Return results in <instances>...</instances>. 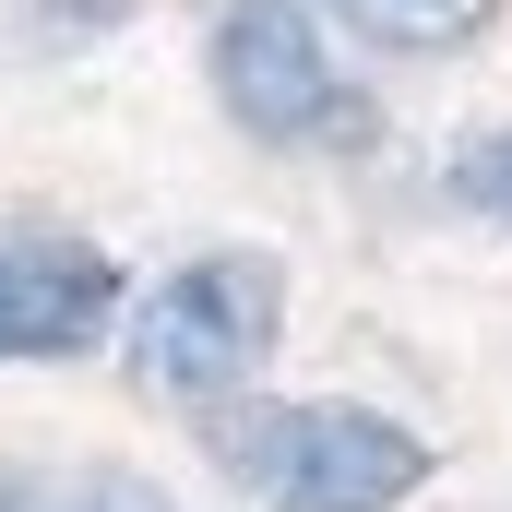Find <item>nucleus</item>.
<instances>
[{"label":"nucleus","instance_id":"obj_1","mask_svg":"<svg viewBox=\"0 0 512 512\" xmlns=\"http://www.w3.org/2000/svg\"><path fill=\"white\" fill-rule=\"evenodd\" d=\"M286 334V262L274 251H191L167 286H143L120 322V370L143 405H179V417H227L262 382Z\"/></svg>","mask_w":512,"mask_h":512},{"label":"nucleus","instance_id":"obj_3","mask_svg":"<svg viewBox=\"0 0 512 512\" xmlns=\"http://www.w3.org/2000/svg\"><path fill=\"white\" fill-rule=\"evenodd\" d=\"M203 84L215 108L274 143V155H310V143H358L370 96L346 84V60L322 48L310 0H215V36H203Z\"/></svg>","mask_w":512,"mask_h":512},{"label":"nucleus","instance_id":"obj_7","mask_svg":"<svg viewBox=\"0 0 512 512\" xmlns=\"http://www.w3.org/2000/svg\"><path fill=\"white\" fill-rule=\"evenodd\" d=\"M60 512H179V501H167L143 465H96V477H72V501H60Z\"/></svg>","mask_w":512,"mask_h":512},{"label":"nucleus","instance_id":"obj_5","mask_svg":"<svg viewBox=\"0 0 512 512\" xmlns=\"http://www.w3.org/2000/svg\"><path fill=\"white\" fill-rule=\"evenodd\" d=\"M370 48H405V60H453L501 24V0H334Z\"/></svg>","mask_w":512,"mask_h":512},{"label":"nucleus","instance_id":"obj_2","mask_svg":"<svg viewBox=\"0 0 512 512\" xmlns=\"http://www.w3.org/2000/svg\"><path fill=\"white\" fill-rule=\"evenodd\" d=\"M227 477L262 512H405L429 489V441L382 417V405H346V393H298V405H251L215 429Z\"/></svg>","mask_w":512,"mask_h":512},{"label":"nucleus","instance_id":"obj_4","mask_svg":"<svg viewBox=\"0 0 512 512\" xmlns=\"http://www.w3.org/2000/svg\"><path fill=\"white\" fill-rule=\"evenodd\" d=\"M120 262L84 227H0V370H60L120 334Z\"/></svg>","mask_w":512,"mask_h":512},{"label":"nucleus","instance_id":"obj_6","mask_svg":"<svg viewBox=\"0 0 512 512\" xmlns=\"http://www.w3.org/2000/svg\"><path fill=\"white\" fill-rule=\"evenodd\" d=\"M441 191H453L477 227H512V120H501V131H465L453 167H441Z\"/></svg>","mask_w":512,"mask_h":512}]
</instances>
